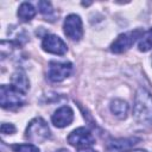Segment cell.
I'll return each mask as SVG.
<instances>
[{
    "instance_id": "cell-8",
    "label": "cell",
    "mask_w": 152,
    "mask_h": 152,
    "mask_svg": "<svg viewBox=\"0 0 152 152\" xmlns=\"http://www.w3.org/2000/svg\"><path fill=\"white\" fill-rule=\"evenodd\" d=\"M42 49L53 55H64L68 50L65 43L56 34H45L42 40Z\"/></svg>"
},
{
    "instance_id": "cell-10",
    "label": "cell",
    "mask_w": 152,
    "mask_h": 152,
    "mask_svg": "<svg viewBox=\"0 0 152 152\" xmlns=\"http://www.w3.org/2000/svg\"><path fill=\"white\" fill-rule=\"evenodd\" d=\"M74 120V110L69 106H62L55 110L51 116V121L56 127L63 128L69 126Z\"/></svg>"
},
{
    "instance_id": "cell-4",
    "label": "cell",
    "mask_w": 152,
    "mask_h": 152,
    "mask_svg": "<svg viewBox=\"0 0 152 152\" xmlns=\"http://www.w3.org/2000/svg\"><path fill=\"white\" fill-rule=\"evenodd\" d=\"M142 34H144V30H141V28H137L133 31L121 33L110 44L109 50L114 53H122V52L127 51L137 42L138 38H141Z\"/></svg>"
},
{
    "instance_id": "cell-1",
    "label": "cell",
    "mask_w": 152,
    "mask_h": 152,
    "mask_svg": "<svg viewBox=\"0 0 152 152\" xmlns=\"http://www.w3.org/2000/svg\"><path fill=\"white\" fill-rule=\"evenodd\" d=\"M133 115L140 125H152V95L145 88H139L135 93Z\"/></svg>"
},
{
    "instance_id": "cell-15",
    "label": "cell",
    "mask_w": 152,
    "mask_h": 152,
    "mask_svg": "<svg viewBox=\"0 0 152 152\" xmlns=\"http://www.w3.org/2000/svg\"><path fill=\"white\" fill-rule=\"evenodd\" d=\"M138 49L141 52H146L152 49V28L146 31L138 43Z\"/></svg>"
},
{
    "instance_id": "cell-11",
    "label": "cell",
    "mask_w": 152,
    "mask_h": 152,
    "mask_svg": "<svg viewBox=\"0 0 152 152\" xmlns=\"http://www.w3.org/2000/svg\"><path fill=\"white\" fill-rule=\"evenodd\" d=\"M11 86L15 90H18L25 95L30 89V81H28V78L24 71L18 70L11 77Z\"/></svg>"
},
{
    "instance_id": "cell-19",
    "label": "cell",
    "mask_w": 152,
    "mask_h": 152,
    "mask_svg": "<svg viewBox=\"0 0 152 152\" xmlns=\"http://www.w3.org/2000/svg\"><path fill=\"white\" fill-rule=\"evenodd\" d=\"M128 152H147L146 150H133V151H128Z\"/></svg>"
},
{
    "instance_id": "cell-20",
    "label": "cell",
    "mask_w": 152,
    "mask_h": 152,
    "mask_svg": "<svg viewBox=\"0 0 152 152\" xmlns=\"http://www.w3.org/2000/svg\"><path fill=\"white\" fill-rule=\"evenodd\" d=\"M56 152H69L68 150H64V148H61V150H58V151H56Z\"/></svg>"
},
{
    "instance_id": "cell-13",
    "label": "cell",
    "mask_w": 152,
    "mask_h": 152,
    "mask_svg": "<svg viewBox=\"0 0 152 152\" xmlns=\"http://www.w3.org/2000/svg\"><path fill=\"white\" fill-rule=\"evenodd\" d=\"M17 14H18V18L21 21L27 23V21H30V20H32L34 18V15H36V8L30 2H21L20 6H19V8H18Z\"/></svg>"
},
{
    "instance_id": "cell-14",
    "label": "cell",
    "mask_w": 152,
    "mask_h": 152,
    "mask_svg": "<svg viewBox=\"0 0 152 152\" xmlns=\"http://www.w3.org/2000/svg\"><path fill=\"white\" fill-rule=\"evenodd\" d=\"M38 8H39V12L43 14V17L46 18V20L52 21L55 19V10H53L51 2H49V1H39L38 2Z\"/></svg>"
},
{
    "instance_id": "cell-9",
    "label": "cell",
    "mask_w": 152,
    "mask_h": 152,
    "mask_svg": "<svg viewBox=\"0 0 152 152\" xmlns=\"http://www.w3.org/2000/svg\"><path fill=\"white\" fill-rule=\"evenodd\" d=\"M141 141L140 138L131 137V138H119V139H110L107 142V151L108 152H126Z\"/></svg>"
},
{
    "instance_id": "cell-18",
    "label": "cell",
    "mask_w": 152,
    "mask_h": 152,
    "mask_svg": "<svg viewBox=\"0 0 152 152\" xmlns=\"http://www.w3.org/2000/svg\"><path fill=\"white\" fill-rule=\"evenodd\" d=\"M77 152H96V151L93 150L91 147H87V148H80V150H77Z\"/></svg>"
},
{
    "instance_id": "cell-3",
    "label": "cell",
    "mask_w": 152,
    "mask_h": 152,
    "mask_svg": "<svg viewBox=\"0 0 152 152\" xmlns=\"http://www.w3.org/2000/svg\"><path fill=\"white\" fill-rule=\"evenodd\" d=\"M25 103V95L15 90L12 86L0 87V104L4 109H18Z\"/></svg>"
},
{
    "instance_id": "cell-16",
    "label": "cell",
    "mask_w": 152,
    "mask_h": 152,
    "mask_svg": "<svg viewBox=\"0 0 152 152\" xmlns=\"http://www.w3.org/2000/svg\"><path fill=\"white\" fill-rule=\"evenodd\" d=\"M14 152H40L39 148L33 144H14L11 146Z\"/></svg>"
},
{
    "instance_id": "cell-7",
    "label": "cell",
    "mask_w": 152,
    "mask_h": 152,
    "mask_svg": "<svg viewBox=\"0 0 152 152\" xmlns=\"http://www.w3.org/2000/svg\"><path fill=\"white\" fill-rule=\"evenodd\" d=\"M64 34L74 42H78L83 37V25L80 15L77 14H69L64 19L63 24Z\"/></svg>"
},
{
    "instance_id": "cell-12",
    "label": "cell",
    "mask_w": 152,
    "mask_h": 152,
    "mask_svg": "<svg viewBox=\"0 0 152 152\" xmlns=\"http://www.w3.org/2000/svg\"><path fill=\"white\" fill-rule=\"evenodd\" d=\"M109 108H110V112L112 114L120 119V120H124L127 118V114H128V109H129V106L126 101L121 100V99H114L110 104H109Z\"/></svg>"
},
{
    "instance_id": "cell-6",
    "label": "cell",
    "mask_w": 152,
    "mask_h": 152,
    "mask_svg": "<svg viewBox=\"0 0 152 152\" xmlns=\"http://www.w3.org/2000/svg\"><path fill=\"white\" fill-rule=\"evenodd\" d=\"M72 72V64L70 62L51 61L48 65V78L51 82H62Z\"/></svg>"
},
{
    "instance_id": "cell-17",
    "label": "cell",
    "mask_w": 152,
    "mask_h": 152,
    "mask_svg": "<svg viewBox=\"0 0 152 152\" xmlns=\"http://www.w3.org/2000/svg\"><path fill=\"white\" fill-rule=\"evenodd\" d=\"M17 128L13 124H7V122H2L1 124V133L2 134H13L15 133Z\"/></svg>"
},
{
    "instance_id": "cell-5",
    "label": "cell",
    "mask_w": 152,
    "mask_h": 152,
    "mask_svg": "<svg viewBox=\"0 0 152 152\" xmlns=\"http://www.w3.org/2000/svg\"><path fill=\"white\" fill-rule=\"evenodd\" d=\"M66 140L71 146H75L77 150L91 147L95 144V138L93 133L86 127H78L74 129L68 135Z\"/></svg>"
},
{
    "instance_id": "cell-2",
    "label": "cell",
    "mask_w": 152,
    "mask_h": 152,
    "mask_svg": "<svg viewBox=\"0 0 152 152\" xmlns=\"http://www.w3.org/2000/svg\"><path fill=\"white\" fill-rule=\"evenodd\" d=\"M25 138L32 142H44L51 138V131L46 121L38 116L28 122L25 131Z\"/></svg>"
}]
</instances>
